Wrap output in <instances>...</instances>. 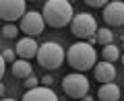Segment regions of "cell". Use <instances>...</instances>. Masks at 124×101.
Returning a JSON list of instances; mask_svg holds the SVG:
<instances>
[{
    "label": "cell",
    "instance_id": "cell-1",
    "mask_svg": "<svg viewBox=\"0 0 124 101\" xmlns=\"http://www.w3.org/2000/svg\"><path fill=\"white\" fill-rule=\"evenodd\" d=\"M66 62L70 64V68H75V72L91 70L95 68V62H97V52L89 41H77L68 48Z\"/></svg>",
    "mask_w": 124,
    "mask_h": 101
},
{
    "label": "cell",
    "instance_id": "cell-2",
    "mask_svg": "<svg viewBox=\"0 0 124 101\" xmlns=\"http://www.w3.org/2000/svg\"><path fill=\"white\" fill-rule=\"evenodd\" d=\"M41 14H44L46 23L54 29H62V27L70 25L75 19V10L68 0H48L44 4Z\"/></svg>",
    "mask_w": 124,
    "mask_h": 101
},
{
    "label": "cell",
    "instance_id": "cell-3",
    "mask_svg": "<svg viewBox=\"0 0 124 101\" xmlns=\"http://www.w3.org/2000/svg\"><path fill=\"white\" fill-rule=\"evenodd\" d=\"M64 58H66L64 48H62L58 41H46V43L39 45L37 62H39V66L46 68V70H56V68H60L62 62H64Z\"/></svg>",
    "mask_w": 124,
    "mask_h": 101
},
{
    "label": "cell",
    "instance_id": "cell-4",
    "mask_svg": "<svg viewBox=\"0 0 124 101\" xmlns=\"http://www.w3.org/2000/svg\"><path fill=\"white\" fill-rule=\"evenodd\" d=\"M70 31H72V35L79 37L81 41L91 39L97 33V21L89 13H79V14H75V19L70 23Z\"/></svg>",
    "mask_w": 124,
    "mask_h": 101
},
{
    "label": "cell",
    "instance_id": "cell-5",
    "mask_svg": "<svg viewBox=\"0 0 124 101\" xmlns=\"http://www.w3.org/2000/svg\"><path fill=\"white\" fill-rule=\"evenodd\" d=\"M62 91L72 99H83L89 95V80L85 72H70L62 79Z\"/></svg>",
    "mask_w": 124,
    "mask_h": 101
},
{
    "label": "cell",
    "instance_id": "cell-6",
    "mask_svg": "<svg viewBox=\"0 0 124 101\" xmlns=\"http://www.w3.org/2000/svg\"><path fill=\"white\" fill-rule=\"evenodd\" d=\"M21 31L25 33L27 37H35L41 35V31L46 27V19L41 13H35V10H27V14L21 19Z\"/></svg>",
    "mask_w": 124,
    "mask_h": 101
},
{
    "label": "cell",
    "instance_id": "cell-7",
    "mask_svg": "<svg viewBox=\"0 0 124 101\" xmlns=\"http://www.w3.org/2000/svg\"><path fill=\"white\" fill-rule=\"evenodd\" d=\"M25 0H0V19L6 23H15L17 19H23L27 14Z\"/></svg>",
    "mask_w": 124,
    "mask_h": 101
},
{
    "label": "cell",
    "instance_id": "cell-8",
    "mask_svg": "<svg viewBox=\"0 0 124 101\" xmlns=\"http://www.w3.org/2000/svg\"><path fill=\"white\" fill-rule=\"evenodd\" d=\"M103 21L110 27H122L124 25V2L114 0L103 8Z\"/></svg>",
    "mask_w": 124,
    "mask_h": 101
},
{
    "label": "cell",
    "instance_id": "cell-9",
    "mask_svg": "<svg viewBox=\"0 0 124 101\" xmlns=\"http://www.w3.org/2000/svg\"><path fill=\"white\" fill-rule=\"evenodd\" d=\"M37 52H39V45H37L35 37H21L17 41V56L23 60L37 58Z\"/></svg>",
    "mask_w": 124,
    "mask_h": 101
},
{
    "label": "cell",
    "instance_id": "cell-10",
    "mask_svg": "<svg viewBox=\"0 0 124 101\" xmlns=\"http://www.w3.org/2000/svg\"><path fill=\"white\" fill-rule=\"evenodd\" d=\"M21 101H58V95L50 87H35V89H27Z\"/></svg>",
    "mask_w": 124,
    "mask_h": 101
},
{
    "label": "cell",
    "instance_id": "cell-11",
    "mask_svg": "<svg viewBox=\"0 0 124 101\" xmlns=\"http://www.w3.org/2000/svg\"><path fill=\"white\" fill-rule=\"evenodd\" d=\"M93 72H95V79H97L101 85L114 83V79H116V68H114V64H112V62H106V60L99 62V64H95Z\"/></svg>",
    "mask_w": 124,
    "mask_h": 101
},
{
    "label": "cell",
    "instance_id": "cell-12",
    "mask_svg": "<svg viewBox=\"0 0 124 101\" xmlns=\"http://www.w3.org/2000/svg\"><path fill=\"white\" fill-rule=\"evenodd\" d=\"M97 99H99V101H118V99H120V89H118V85H114V83L101 85L99 91H97Z\"/></svg>",
    "mask_w": 124,
    "mask_h": 101
},
{
    "label": "cell",
    "instance_id": "cell-13",
    "mask_svg": "<svg viewBox=\"0 0 124 101\" xmlns=\"http://www.w3.org/2000/svg\"><path fill=\"white\" fill-rule=\"evenodd\" d=\"M10 68H13V76H15V79H21V80L29 79V76L33 74V66L29 64V60H23V58L17 60Z\"/></svg>",
    "mask_w": 124,
    "mask_h": 101
},
{
    "label": "cell",
    "instance_id": "cell-14",
    "mask_svg": "<svg viewBox=\"0 0 124 101\" xmlns=\"http://www.w3.org/2000/svg\"><path fill=\"white\" fill-rule=\"evenodd\" d=\"M95 39L99 41V45H110L112 41H114V33H112L110 27H101V29H97V33H95Z\"/></svg>",
    "mask_w": 124,
    "mask_h": 101
},
{
    "label": "cell",
    "instance_id": "cell-15",
    "mask_svg": "<svg viewBox=\"0 0 124 101\" xmlns=\"http://www.w3.org/2000/svg\"><path fill=\"white\" fill-rule=\"evenodd\" d=\"M101 58H103L106 62H112V64H114L116 60H120V58H122V54H120V50L116 48L114 43H110V45H106V48H103Z\"/></svg>",
    "mask_w": 124,
    "mask_h": 101
},
{
    "label": "cell",
    "instance_id": "cell-16",
    "mask_svg": "<svg viewBox=\"0 0 124 101\" xmlns=\"http://www.w3.org/2000/svg\"><path fill=\"white\" fill-rule=\"evenodd\" d=\"M19 29H21V27H17L15 23H6V25L2 27V35H4L6 39H17Z\"/></svg>",
    "mask_w": 124,
    "mask_h": 101
},
{
    "label": "cell",
    "instance_id": "cell-17",
    "mask_svg": "<svg viewBox=\"0 0 124 101\" xmlns=\"http://www.w3.org/2000/svg\"><path fill=\"white\" fill-rule=\"evenodd\" d=\"M85 4H89L91 8H106L108 4H110V0H85Z\"/></svg>",
    "mask_w": 124,
    "mask_h": 101
},
{
    "label": "cell",
    "instance_id": "cell-18",
    "mask_svg": "<svg viewBox=\"0 0 124 101\" xmlns=\"http://www.w3.org/2000/svg\"><path fill=\"white\" fill-rule=\"evenodd\" d=\"M2 58H4V62H10V64H15V62H17V50H4Z\"/></svg>",
    "mask_w": 124,
    "mask_h": 101
},
{
    "label": "cell",
    "instance_id": "cell-19",
    "mask_svg": "<svg viewBox=\"0 0 124 101\" xmlns=\"http://www.w3.org/2000/svg\"><path fill=\"white\" fill-rule=\"evenodd\" d=\"M39 83H41V80L37 79V76H33V74H31L29 79H25V87H27V89H35V87H39Z\"/></svg>",
    "mask_w": 124,
    "mask_h": 101
},
{
    "label": "cell",
    "instance_id": "cell-20",
    "mask_svg": "<svg viewBox=\"0 0 124 101\" xmlns=\"http://www.w3.org/2000/svg\"><path fill=\"white\" fill-rule=\"evenodd\" d=\"M52 85H54L52 74H44V76H41V87H50V89H52Z\"/></svg>",
    "mask_w": 124,
    "mask_h": 101
},
{
    "label": "cell",
    "instance_id": "cell-21",
    "mask_svg": "<svg viewBox=\"0 0 124 101\" xmlns=\"http://www.w3.org/2000/svg\"><path fill=\"white\" fill-rule=\"evenodd\" d=\"M83 101H93V97H91V95H85V97H83Z\"/></svg>",
    "mask_w": 124,
    "mask_h": 101
},
{
    "label": "cell",
    "instance_id": "cell-22",
    "mask_svg": "<svg viewBox=\"0 0 124 101\" xmlns=\"http://www.w3.org/2000/svg\"><path fill=\"white\" fill-rule=\"evenodd\" d=\"M2 101H17V99H10V97H2Z\"/></svg>",
    "mask_w": 124,
    "mask_h": 101
},
{
    "label": "cell",
    "instance_id": "cell-23",
    "mask_svg": "<svg viewBox=\"0 0 124 101\" xmlns=\"http://www.w3.org/2000/svg\"><path fill=\"white\" fill-rule=\"evenodd\" d=\"M120 62H122V66H124V54H122V58H120Z\"/></svg>",
    "mask_w": 124,
    "mask_h": 101
},
{
    "label": "cell",
    "instance_id": "cell-24",
    "mask_svg": "<svg viewBox=\"0 0 124 101\" xmlns=\"http://www.w3.org/2000/svg\"><path fill=\"white\" fill-rule=\"evenodd\" d=\"M122 50H124V41H122Z\"/></svg>",
    "mask_w": 124,
    "mask_h": 101
},
{
    "label": "cell",
    "instance_id": "cell-25",
    "mask_svg": "<svg viewBox=\"0 0 124 101\" xmlns=\"http://www.w3.org/2000/svg\"><path fill=\"white\" fill-rule=\"evenodd\" d=\"M68 2H72V0H68Z\"/></svg>",
    "mask_w": 124,
    "mask_h": 101
}]
</instances>
